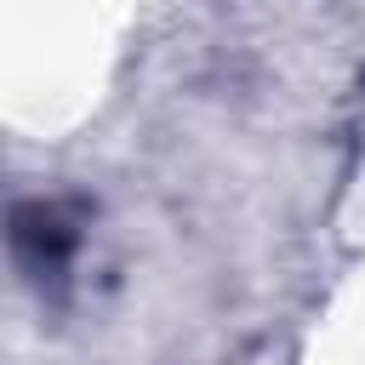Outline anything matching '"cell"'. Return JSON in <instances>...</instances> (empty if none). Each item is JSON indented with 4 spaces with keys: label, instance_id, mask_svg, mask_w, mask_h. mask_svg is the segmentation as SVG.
Segmentation results:
<instances>
[{
    "label": "cell",
    "instance_id": "6da1fadb",
    "mask_svg": "<svg viewBox=\"0 0 365 365\" xmlns=\"http://www.w3.org/2000/svg\"><path fill=\"white\" fill-rule=\"evenodd\" d=\"M74 245H80V234H74V222H68L57 205L29 200V205L11 211V251H17V262H23L34 279L63 274L68 257H74Z\"/></svg>",
    "mask_w": 365,
    "mask_h": 365
}]
</instances>
